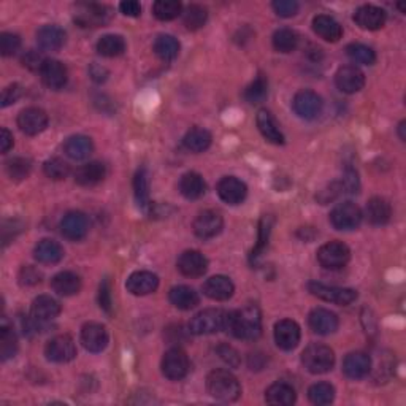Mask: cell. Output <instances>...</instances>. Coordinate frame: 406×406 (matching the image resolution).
<instances>
[{
    "label": "cell",
    "mask_w": 406,
    "mask_h": 406,
    "mask_svg": "<svg viewBox=\"0 0 406 406\" xmlns=\"http://www.w3.org/2000/svg\"><path fill=\"white\" fill-rule=\"evenodd\" d=\"M89 221L85 213L70 211L61 221L62 235L70 241H80L88 235Z\"/></svg>",
    "instance_id": "obj_18"
},
{
    "label": "cell",
    "mask_w": 406,
    "mask_h": 406,
    "mask_svg": "<svg viewBox=\"0 0 406 406\" xmlns=\"http://www.w3.org/2000/svg\"><path fill=\"white\" fill-rule=\"evenodd\" d=\"M309 402L319 406L330 405L335 400V389L328 383H316L308 390Z\"/></svg>",
    "instance_id": "obj_48"
},
{
    "label": "cell",
    "mask_w": 406,
    "mask_h": 406,
    "mask_svg": "<svg viewBox=\"0 0 406 406\" xmlns=\"http://www.w3.org/2000/svg\"><path fill=\"white\" fill-rule=\"evenodd\" d=\"M42 281V273L35 267L25 265L19 272V285L21 286H35Z\"/></svg>",
    "instance_id": "obj_55"
},
{
    "label": "cell",
    "mask_w": 406,
    "mask_h": 406,
    "mask_svg": "<svg viewBox=\"0 0 406 406\" xmlns=\"http://www.w3.org/2000/svg\"><path fill=\"white\" fill-rule=\"evenodd\" d=\"M265 400L273 406H291L297 400V394L291 384L275 383L267 389Z\"/></svg>",
    "instance_id": "obj_35"
},
{
    "label": "cell",
    "mask_w": 406,
    "mask_h": 406,
    "mask_svg": "<svg viewBox=\"0 0 406 406\" xmlns=\"http://www.w3.org/2000/svg\"><path fill=\"white\" fill-rule=\"evenodd\" d=\"M18 127L25 135L34 137V135L42 133L48 127V114L42 108L37 107L25 108L18 116Z\"/></svg>",
    "instance_id": "obj_15"
},
{
    "label": "cell",
    "mask_w": 406,
    "mask_h": 406,
    "mask_svg": "<svg viewBox=\"0 0 406 406\" xmlns=\"http://www.w3.org/2000/svg\"><path fill=\"white\" fill-rule=\"evenodd\" d=\"M225 326H227V311L208 308L191 319L189 332L194 335H213L225 330Z\"/></svg>",
    "instance_id": "obj_4"
},
{
    "label": "cell",
    "mask_w": 406,
    "mask_h": 406,
    "mask_svg": "<svg viewBox=\"0 0 406 406\" xmlns=\"http://www.w3.org/2000/svg\"><path fill=\"white\" fill-rule=\"evenodd\" d=\"M340 184H341V189H343V192H346V194H356V192H359L360 189L357 172L352 169H347L343 177V181H341Z\"/></svg>",
    "instance_id": "obj_56"
},
{
    "label": "cell",
    "mask_w": 406,
    "mask_h": 406,
    "mask_svg": "<svg viewBox=\"0 0 406 406\" xmlns=\"http://www.w3.org/2000/svg\"><path fill=\"white\" fill-rule=\"evenodd\" d=\"M216 351L219 354V357H221L229 366H232V369H237V366L240 365V356H238L235 347H232L229 345H219Z\"/></svg>",
    "instance_id": "obj_57"
},
{
    "label": "cell",
    "mask_w": 406,
    "mask_h": 406,
    "mask_svg": "<svg viewBox=\"0 0 406 406\" xmlns=\"http://www.w3.org/2000/svg\"><path fill=\"white\" fill-rule=\"evenodd\" d=\"M21 47V38L16 34H11V32H4L0 35V53L2 56L8 57L16 53V51Z\"/></svg>",
    "instance_id": "obj_52"
},
{
    "label": "cell",
    "mask_w": 406,
    "mask_h": 406,
    "mask_svg": "<svg viewBox=\"0 0 406 406\" xmlns=\"http://www.w3.org/2000/svg\"><path fill=\"white\" fill-rule=\"evenodd\" d=\"M351 259V251L341 241H328L318 251V261L324 268H343Z\"/></svg>",
    "instance_id": "obj_8"
},
{
    "label": "cell",
    "mask_w": 406,
    "mask_h": 406,
    "mask_svg": "<svg viewBox=\"0 0 406 406\" xmlns=\"http://www.w3.org/2000/svg\"><path fill=\"white\" fill-rule=\"evenodd\" d=\"M177 328H178V337H179V335H181V333H183L184 330H183V327H181V326H178V327H175V330H177ZM170 341H172V343H177V332H175V337H173V338H170Z\"/></svg>",
    "instance_id": "obj_64"
},
{
    "label": "cell",
    "mask_w": 406,
    "mask_h": 406,
    "mask_svg": "<svg viewBox=\"0 0 406 406\" xmlns=\"http://www.w3.org/2000/svg\"><path fill=\"white\" fill-rule=\"evenodd\" d=\"M44 61H47V57H43V54L38 53V51L35 49L25 51L21 57V62L24 67H28L29 70H32V72H38V73H40Z\"/></svg>",
    "instance_id": "obj_54"
},
{
    "label": "cell",
    "mask_w": 406,
    "mask_h": 406,
    "mask_svg": "<svg viewBox=\"0 0 406 406\" xmlns=\"http://www.w3.org/2000/svg\"><path fill=\"white\" fill-rule=\"evenodd\" d=\"M133 191L138 206L141 210H146L150 206V175H148L146 169H140L135 173Z\"/></svg>",
    "instance_id": "obj_43"
},
{
    "label": "cell",
    "mask_w": 406,
    "mask_h": 406,
    "mask_svg": "<svg viewBox=\"0 0 406 406\" xmlns=\"http://www.w3.org/2000/svg\"><path fill=\"white\" fill-rule=\"evenodd\" d=\"M108 332L99 322H88L81 328V343L89 352H102L108 346Z\"/></svg>",
    "instance_id": "obj_17"
},
{
    "label": "cell",
    "mask_w": 406,
    "mask_h": 406,
    "mask_svg": "<svg viewBox=\"0 0 406 406\" xmlns=\"http://www.w3.org/2000/svg\"><path fill=\"white\" fill-rule=\"evenodd\" d=\"M16 351H18L16 333L4 318L2 324H0V357H2V360L5 362V360L15 357Z\"/></svg>",
    "instance_id": "obj_39"
},
{
    "label": "cell",
    "mask_w": 406,
    "mask_h": 406,
    "mask_svg": "<svg viewBox=\"0 0 406 406\" xmlns=\"http://www.w3.org/2000/svg\"><path fill=\"white\" fill-rule=\"evenodd\" d=\"M91 75H92V78L97 81V83H100V81H105L107 80V70L105 68H102V67H99V66H92L91 67Z\"/></svg>",
    "instance_id": "obj_62"
},
{
    "label": "cell",
    "mask_w": 406,
    "mask_h": 406,
    "mask_svg": "<svg viewBox=\"0 0 406 406\" xmlns=\"http://www.w3.org/2000/svg\"><path fill=\"white\" fill-rule=\"evenodd\" d=\"M51 287L62 297H72L81 291V278L73 272H61L51 280Z\"/></svg>",
    "instance_id": "obj_34"
},
{
    "label": "cell",
    "mask_w": 406,
    "mask_h": 406,
    "mask_svg": "<svg viewBox=\"0 0 406 406\" xmlns=\"http://www.w3.org/2000/svg\"><path fill=\"white\" fill-rule=\"evenodd\" d=\"M160 369L165 378H169L170 381H179V379L186 378L189 373V357L181 347H172L167 351L162 357V364Z\"/></svg>",
    "instance_id": "obj_6"
},
{
    "label": "cell",
    "mask_w": 406,
    "mask_h": 406,
    "mask_svg": "<svg viewBox=\"0 0 406 406\" xmlns=\"http://www.w3.org/2000/svg\"><path fill=\"white\" fill-rule=\"evenodd\" d=\"M94 151L92 140L86 135H72L64 143V153L73 160H85L91 156Z\"/></svg>",
    "instance_id": "obj_31"
},
{
    "label": "cell",
    "mask_w": 406,
    "mask_h": 406,
    "mask_svg": "<svg viewBox=\"0 0 406 406\" xmlns=\"http://www.w3.org/2000/svg\"><path fill=\"white\" fill-rule=\"evenodd\" d=\"M107 169L102 162H88L76 169L75 181L83 188H92V186L103 181Z\"/></svg>",
    "instance_id": "obj_30"
},
{
    "label": "cell",
    "mask_w": 406,
    "mask_h": 406,
    "mask_svg": "<svg viewBox=\"0 0 406 406\" xmlns=\"http://www.w3.org/2000/svg\"><path fill=\"white\" fill-rule=\"evenodd\" d=\"M388 15L376 5H362L354 13V23L364 30H378L384 28Z\"/></svg>",
    "instance_id": "obj_20"
},
{
    "label": "cell",
    "mask_w": 406,
    "mask_h": 406,
    "mask_svg": "<svg viewBox=\"0 0 406 406\" xmlns=\"http://www.w3.org/2000/svg\"><path fill=\"white\" fill-rule=\"evenodd\" d=\"M364 216L373 225H386L390 221L392 216L390 203L383 197H373L365 206Z\"/></svg>",
    "instance_id": "obj_33"
},
{
    "label": "cell",
    "mask_w": 406,
    "mask_h": 406,
    "mask_svg": "<svg viewBox=\"0 0 406 406\" xmlns=\"http://www.w3.org/2000/svg\"><path fill=\"white\" fill-rule=\"evenodd\" d=\"M205 179L196 172L184 173L181 179H179V192H181L188 201H197V198H201L205 194Z\"/></svg>",
    "instance_id": "obj_37"
},
{
    "label": "cell",
    "mask_w": 406,
    "mask_h": 406,
    "mask_svg": "<svg viewBox=\"0 0 406 406\" xmlns=\"http://www.w3.org/2000/svg\"><path fill=\"white\" fill-rule=\"evenodd\" d=\"M99 304L100 308L107 313H112V289H109V281L105 280L99 289Z\"/></svg>",
    "instance_id": "obj_59"
},
{
    "label": "cell",
    "mask_w": 406,
    "mask_h": 406,
    "mask_svg": "<svg viewBox=\"0 0 406 406\" xmlns=\"http://www.w3.org/2000/svg\"><path fill=\"white\" fill-rule=\"evenodd\" d=\"M217 194L229 205H240L248 196V188L237 177H224L217 183Z\"/></svg>",
    "instance_id": "obj_21"
},
{
    "label": "cell",
    "mask_w": 406,
    "mask_h": 406,
    "mask_svg": "<svg viewBox=\"0 0 406 406\" xmlns=\"http://www.w3.org/2000/svg\"><path fill=\"white\" fill-rule=\"evenodd\" d=\"M272 227H273V219L270 216H263L261 219V224H259V241H257L256 248L253 249L251 261H256L257 257L262 254V251L265 249V246L268 244L270 234H272Z\"/></svg>",
    "instance_id": "obj_51"
},
{
    "label": "cell",
    "mask_w": 406,
    "mask_h": 406,
    "mask_svg": "<svg viewBox=\"0 0 406 406\" xmlns=\"http://www.w3.org/2000/svg\"><path fill=\"white\" fill-rule=\"evenodd\" d=\"M44 356L49 362L67 364L76 357V345L70 335H57L48 341L44 347Z\"/></svg>",
    "instance_id": "obj_10"
},
{
    "label": "cell",
    "mask_w": 406,
    "mask_h": 406,
    "mask_svg": "<svg viewBox=\"0 0 406 406\" xmlns=\"http://www.w3.org/2000/svg\"><path fill=\"white\" fill-rule=\"evenodd\" d=\"M11 148H13V135L8 129L4 127L2 131H0V151L5 154L8 153Z\"/></svg>",
    "instance_id": "obj_61"
},
{
    "label": "cell",
    "mask_w": 406,
    "mask_h": 406,
    "mask_svg": "<svg viewBox=\"0 0 406 406\" xmlns=\"http://www.w3.org/2000/svg\"><path fill=\"white\" fill-rule=\"evenodd\" d=\"M268 95V80L265 78V75H257L256 80L251 83V85L244 89V99L246 102L257 105V103H262L267 99Z\"/></svg>",
    "instance_id": "obj_46"
},
{
    "label": "cell",
    "mask_w": 406,
    "mask_h": 406,
    "mask_svg": "<svg viewBox=\"0 0 406 406\" xmlns=\"http://www.w3.org/2000/svg\"><path fill=\"white\" fill-rule=\"evenodd\" d=\"M206 19H208V11L202 5L192 4L186 6V10L183 11V21L189 30L202 29L206 24Z\"/></svg>",
    "instance_id": "obj_44"
},
{
    "label": "cell",
    "mask_w": 406,
    "mask_h": 406,
    "mask_svg": "<svg viewBox=\"0 0 406 406\" xmlns=\"http://www.w3.org/2000/svg\"><path fill=\"white\" fill-rule=\"evenodd\" d=\"M169 299L173 306L178 309H183V311H189V309L196 308L198 304H201V297H198V294L189 286L172 287L169 292Z\"/></svg>",
    "instance_id": "obj_36"
},
{
    "label": "cell",
    "mask_w": 406,
    "mask_h": 406,
    "mask_svg": "<svg viewBox=\"0 0 406 406\" xmlns=\"http://www.w3.org/2000/svg\"><path fill=\"white\" fill-rule=\"evenodd\" d=\"M211 133L203 127H194L184 135L183 143L192 153H203L211 146Z\"/></svg>",
    "instance_id": "obj_38"
},
{
    "label": "cell",
    "mask_w": 406,
    "mask_h": 406,
    "mask_svg": "<svg viewBox=\"0 0 406 406\" xmlns=\"http://www.w3.org/2000/svg\"><path fill=\"white\" fill-rule=\"evenodd\" d=\"M179 42L173 35L162 34L156 38L154 42V53L165 62H170L173 59H177L179 54Z\"/></svg>",
    "instance_id": "obj_40"
},
{
    "label": "cell",
    "mask_w": 406,
    "mask_h": 406,
    "mask_svg": "<svg viewBox=\"0 0 406 406\" xmlns=\"http://www.w3.org/2000/svg\"><path fill=\"white\" fill-rule=\"evenodd\" d=\"M364 219V213L356 203L343 202L338 203L330 211V222L337 230L357 229Z\"/></svg>",
    "instance_id": "obj_7"
},
{
    "label": "cell",
    "mask_w": 406,
    "mask_h": 406,
    "mask_svg": "<svg viewBox=\"0 0 406 406\" xmlns=\"http://www.w3.org/2000/svg\"><path fill=\"white\" fill-rule=\"evenodd\" d=\"M301 330L297 322L292 319H282L275 326V343L282 351H292L299 346Z\"/></svg>",
    "instance_id": "obj_12"
},
{
    "label": "cell",
    "mask_w": 406,
    "mask_h": 406,
    "mask_svg": "<svg viewBox=\"0 0 406 406\" xmlns=\"http://www.w3.org/2000/svg\"><path fill=\"white\" fill-rule=\"evenodd\" d=\"M61 314V304L51 295H38V297L32 301L30 316L35 321L38 327V332L47 327L51 321H54L57 316Z\"/></svg>",
    "instance_id": "obj_11"
},
{
    "label": "cell",
    "mask_w": 406,
    "mask_h": 406,
    "mask_svg": "<svg viewBox=\"0 0 406 406\" xmlns=\"http://www.w3.org/2000/svg\"><path fill=\"white\" fill-rule=\"evenodd\" d=\"M225 330L238 340H257L262 333V314L256 305L244 306L237 311L227 313Z\"/></svg>",
    "instance_id": "obj_1"
},
{
    "label": "cell",
    "mask_w": 406,
    "mask_h": 406,
    "mask_svg": "<svg viewBox=\"0 0 406 406\" xmlns=\"http://www.w3.org/2000/svg\"><path fill=\"white\" fill-rule=\"evenodd\" d=\"M112 16V8L100 4H78L75 11V23L80 28H99Z\"/></svg>",
    "instance_id": "obj_9"
},
{
    "label": "cell",
    "mask_w": 406,
    "mask_h": 406,
    "mask_svg": "<svg viewBox=\"0 0 406 406\" xmlns=\"http://www.w3.org/2000/svg\"><path fill=\"white\" fill-rule=\"evenodd\" d=\"M299 47V35L297 32L292 29H278L273 34V48L278 51V53L287 54L292 53V51L297 49Z\"/></svg>",
    "instance_id": "obj_41"
},
{
    "label": "cell",
    "mask_w": 406,
    "mask_h": 406,
    "mask_svg": "<svg viewBox=\"0 0 406 406\" xmlns=\"http://www.w3.org/2000/svg\"><path fill=\"white\" fill-rule=\"evenodd\" d=\"M203 292L206 297H210L211 300L225 301V300L232 299V295H234L235 292V286H234V282L230 281V278H227V276L216 275L205 281Z\"/></svg>",
    "instance_id": "obj_26"
},
{
    "label": "cell",
    "mask_w": 406,
    "mask_h": 406,
    "mask_svg": "<svg viewBox=\"0 0 406 406\" xmlns=\"http://www.w3.org/2000/svg\"><path fill=\"white\" fill-rule=\"evenodd\" d=\"M119 10L121 13H124L126 16L137 18L141 13V5L137 2V0H126V2L119 4Z\"/></svg>",
    "instance_id": "obj_60"
},
{
    "label": "cell",
    "mask_w": 406,
    "mask_h": 406,
    "mask_svg": "<svg viewBox=\"0 0 406 406\" xmlns=\"http://www.w3.org/2000/svg\"><path fill=\"white\" fill-rule=\"evenodd\" d=\"M343 371L347 378L362 379L371 371V359L366 352L356 351L347 354L343 360Z\"/></svg>",
    "instance_id": "obj_25"
},
{
    "label": "cell",
    "mask_w": 406,
    "mask_h": 406,
    "mask_svg": "<svg viewBox=\"0 0 406 406\" xmlns=\"http://www.w3.org/2000/svg\"><path fill=\"white\" fill-rule=\"evenodd\" d=\"M32 170V164L30 160L24 159V157H13L6 162V173L11 179L15 181H23L29 177V173Z\"/></svg>",
    "instance_id": "obj_50"
},
{
    "label": "cell",
    "mask_w": 406,
    "mask_h": 406,
    "mask_svg": "<svg viewBox=\"0 0 406 406\" xmlns=\"http://www.w3.org/2000/svg\"><path fill=\"white\" fill-rule=\"evenodd\" d=\"M177 267L179 273L188 276V278H198L203 276L208 270V259L201 253V251L189 249L178 257Z\"/></svg>",
    "instance_id": "obj_14"
},
{
    "label": "cell",
    "mask_w": 406,
    "mask_h": 406,
    "mask_svg": "<svg viewBox=\"0 0 406 406\" xmlns=\"http://www.w3.org/2000/svg\"><path fill=\"white\" fill-rule=\"evenodd\" d=\"M405 129H406V121H402L400 124H398V135H400V140H402V141H405V140H406Z\"/></svg>",
    "instance_id": "obj_63"
},
{
    "label": "cell",
    "mask_w": 406,
    "mask_h": 406,
    "mask_svg": "<svg viewBox=\"0 0 406 406\" xmlns=\"http://www.w3.org/2000/svg\"><path fill=\"white\" fill-rule=\"evenodd\" d=\"M346 54L350 59L356 64H362V66H373L376 62V54L370 47L364 43H351L346 47Z\"/></svg>",
    "instance_id": "obj_47"
},
{
    "label": "cell",
    "mask_w": 406,
    "mask_h": 406,
    "mask_svg": "<svg viewBox=\"0 0 406 406\" xmlns=\"http://www.w3.org/2000/svg\"><path fill=\"white\" fill-rule=\"evenodd\" d=\"M313 30L326 42L335 43L343 37V28L337 19L328 15H318L313 19Z\"/></svg>",
    "instance_id": "obj_29"
},
{
    "label": "cell",
    "mask_w": 406,
    "mask_h": 406,
    "mask_svg": "<svg viewBox=\"0 0 406 406\" xmlns=\"http://www.w3.org/2000/svg\"><path fill=\"white\" fill-rule=\"evenodd\" d=\"M301 364L313 375H324L333 369L335 354L326 345L311 343L301 352Z\"/></svg>",
    "instance_id": "obj_3"
},
{
    "label": "cell",
    "mask_w": 406,
    "mask_h": 406,
    "mask_svg": "<svg viewBox=\"0 0 406 406\" xmlns=\"http://www.w3.org/2000/svg\"><path fill=\"white\" fill-rule=\"evenodd\" d=\"M257 127H259L261 133L263 135V138L273 145H285V135H282L281 129L278 126V122L273 118V114L268 112V109H261L257 113Z\"/></svg>",
    "instance_id": "obj_28"
},
{
    "label": "cell",
    "mask_w": 406,
    "mask_h": 406,
    "mask_svg": "<svg viewBox=\"0 0 406 406\" xmlns=\"http://www.w3.org/2000/svg\"><path fill=\"white\" fill-rule=\"evenodd\" d=\"M64 254L66 253H64V248L61 244L54 240H49V238L38 241L34 249V257L40 263H44V265L59 263L64 259Z\"/></svg>",
    "instance_id": "obj_32"
},
{
    "label": "cell",
    "mask_w": 406,
    "mask_h": 406,
    "mask_svg": "<svg viewBox=\"0 0 406 406\" xmlns=\"http://www.w3.org/2000/svg\"><path fill=\"white\" fill-rule=\"evenodd\" d=\"M66 32L59 25L47 24L37 30L38 47L44 51H57L66 44Z\"/></svg>",
    "instance_id": "obj_27"
},
{
    "label": "cell",
    "mask_w": 406,
    "mask_h": 406,
    "mask_svg": "<svg viewBox=\"0 0 406 406\" xmlns=\"http://www.w3.org/2000/svg\"><path fill=\"white\" fill-rule=\"evenodd\" d=\"M272 6L276 15L281 18H292L300 10L299 2H295V0H275Z\"/></svg>",
    "instance_id": "obj_53"
},
{
    "label": "cell",
    "mask_w": 406,
    "mask_h": 406,
    "mask_svg": "<svg viewBox=\"0 0 406 406\" xmlns=\"http://www.w3.org/2000/svg\"><path fill=\"white\" fill-rule=\"evenodd\" d=\"M154 16L160 21H172L183 13V5L178 0H157L153 5Z\"/></svg>",
    "instance_id": "obj_45"
},
{
    "label": "cell",
    "mask_w": 406,
    "mask_h": 406,
    "mask_svg": "<svg viewBox=\"0 0 406 406\" xmlns=\"http://www.w3.org/2000/svg\"><path fill=\"white\" fill-rule=\"evenodd\" d=\"M224 219L215 210H205L196 217L194 221V232L202 240H210L215 238L222 232Z\"/></svg>",
    "instance_id": "obj_13"
},
{
    "label": "cell",
    "mask_w": 406,
    "mask_h": 406,
    "mask_svg": "<svg viewBox=\"0 0 406 406\" xmlns=\"http://www.w3.org/2000/svg\"><path fill=\"white\" fill-rule=\"evenodd\" d=\"M43 172L48 178L54 179V181H62L70 175V165L59 157L48 159L47 162L43 164Z\"/></svg>",
    "instance_id": "obj_49"
},
{
    "label": "cell",
    "mask_w": 406,
    "mask_h": 406,
    "mask_svg": "<svg viewBox=\"0 0 406 406\" xmlns=\"http://www.w3.org/2000/svg\"><path fill=\"white\" fill-rule=\"evenodd\" d=\"M308 291L311 292L314 297H318L324 301H330V304L347 306L352 301L357 300V292L354 289L347 287H337V286H326L322 282H309Z\"/></svg>",
    "instance_id": "obj_5"
},
{
    "label": "cell",
    "mask_w": 406,
    "mask_h": 406,
    "mask_svg": "<svg viewBox=\"0 0 406 406\" xmlns=\"http://www.w3.org/2000/svg\"><path fill=\"white\" fill-rule=\"evenodd\" d=\"M97 51L100 56L118 57L126 51V40L121 35L116 34L103 35L97 42Z\"/></svg>",
    "instance_id": "obj_42"
},
{
    "label": "cell",
    "mask_w": 406,
    "mask_h": 406,
    "mask_svg": "<svg viewBox=\"0 0 406 406\" xmlns=\"http://www.w3.org/2000/svg\"><path fill=\"white\" fill-rule=\"evenodd\" d=\"M308 324L314 333L330 335L333 332H337L340 321H338V316L333 311H330V309L314 308L308 316Z\"/></svg>",
    "instance_id": "obj_22"
},
{
    "label": "cell",
    "mask_w": 406,
    "mask_h": 406,
    "mask_svg": "<svg viewBox=\"0 0 406 406\" xmlns=\"http://www.w3.org/2000/svg\"><path fill=\"white\" fill-rule=\"evenodd\" d=\"M21 94H23L21 86H19V85H10L8 88L4 89L2 99H0V105H2V108H6V107L13 105V103H15L19 97H21Z\"/></svg>",
    "instance_id": "obj_58"
},
{
    "label": "cell",
    "mask_w": 406,
    "mask_h": 406,
    "mask_svg": "<svg viewBox=\"0 0 406 406\" xmlns=\"http://www.w3.org/2000/svg\"><path fill=\"white\" fill-rule=\"evenodd\" d=\"M294 112L297 113L301 119H314L318 118L322 112V99L314 91L304 89L295 94L292 102Z\"/></svg>",
    "instance_id": "obj_16"
},
{
    "label": "cell",
    "mask_w": 406,
    "mask_h": 406,
    "mask_svg": "<svg viewBox=\"0 0 406 406\" xmlns=\"http://www.w3.org/2000/svg\"><path fill=\"white\" fill-rule=\"evenodd\" d=\"M335 83L341 92L356 94L365 86V75L356 66H343L335 75Z\"/></svg>",
    "instance_id": "obj_19"
},
{
    "label": "cell",
    "mask_w": 406,
    "mask_h": 406,
    "mask_svg": "<svg viewBox=\"0 0 406 406\" xmlns=\"http://www.w3.org/2000/svg\"><path fill=\"white\" fill-rule=\"evenodd\" d=\"M126 287L132 295L143 297V295H150L157 291L159 278H157V275H154L151 272H145V270H141V272H133L127 278Z\"/></svg>",
    "instance_id": "obj_23"
},
{
    "label": "cell",
    "mask_w": 406,
    "mask_h": 406,
    "mask_svg": "<svg viewBox=\"0 0 406 406\" xmlns=\"http://www.w3.org/2000/svg\"><path fill=\"white\" fill-rule=\"evenodd\" d=\"M42 81L44 83V86H48L49 89H54V91H59L64 86L67 85L68 73L66 66L61 61L56 59H47L43 64V67L40 70Z\"/></svg>",
    "instance_id": "obj_24"
},
{
    "label": "cell",
    "mask_w": 406,
    "mask_h": 406,
    "mask_svg": "<svg viewBox=\"0 0 406 406\" xmlns=\"http://www.w3.org/2000/svg\"><path fill=\"white\" fill-rule=\"evenodd\" d=\"M206 389L208 394L219 402L232 403L240 398L241 386L238 379L229 370H213L206 378Z\"/></svg>",
    "instance_id": "obj_2"
}]
</instances>
